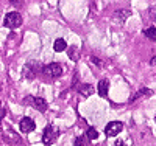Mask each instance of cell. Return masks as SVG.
I'll return each instance as SVG.
<instances>
[{"mask_svg":"<svg viewBox=\"0 0 156 146\" xmlns=\"http://www.w3.org/2000/svg\"><path fill=\"white\" fill-rule=\"evenodd\" d=\"M39 73H42V67L39 62H27L25 67L22 69V76L27 78V79H33Z\"/></svg>","mask_w":156,"mask_h":146,"instance_id":"6da1fadb","label":"cell"},{"mask_svg":"<svg viewBox=\"0 0 156 146\" xmlns=\"http://www.w3.org/2000/svg\"><path fill=\"white\" fill-rule=\"evenodd\" d=\"M42 75L45 78H59L62 75V65L58 62H51L42 67Z\"/></svg>","mask_w":156,"mask_h":146,"instance_id":"7a4b0ae2","label":"cell"},{"mask_svg":"<svg viewBox=\"0 0 156 146\" xmlns=\"http://www.w3.org/2000/svg\"><path fill=\"white\" fill-rule=\"evenodd\" d=\"M58 135H59V131H58L56 127H53V126H45L44 134H42V143H44V144H53V143L56 141Z\"/></svg>","mask_w":156,"mask_h":146,"instance_id":"3957f363","label":"cell"},{"mask_svg":"<svg viewBox=\"0 0 156 146\" xmlns=\"http://www.w3.org/2000/svg\"><path fill=\"white\" fill-rule=\"evenodd\" d=\"M22 23V16L19 14V12H8V14L5 16L3 19V25L6 26V28H17V26H20Z\"/></svg>","mask_w":156,"mask_h":146,"instance_id":"277c9868","label":"cell"},{"mask_svg":"<svg viewBox=\"0 0 156 146\" xmlns=\"http://www.w3.org/2000/svg\"><path fill=\"white\" fill-rule=\"evenodd\" d=\"M122 129H123V124L120 121H111L105 127V134L108 137H115V135H119L122 132Z\"/></svg>","mask_w":156,"mask_h":146,"instance_id":"5b68a950","label":"cell"},{"mask_svg":"<svg viewBox=\"0 0 156 146\" xmlns=\"http://www.w3.org/2000/svg\"><path fill=\"white\" fill-rule=\"evenodd\" d=\"M19 127H20V131L23 132V134H30L31 131L36 129V123L31 120L30 117H23L20 120V123H19Z\"/></svg>","mask_w":156,"mask_h":146,"instance_id":"8992f818","label":"cell"},{"mask_svg":"<svg viewBox=\"0 0 156 146\" xmlns=\"http://www.w3.org/2000/svg\"><path fill=\"white\" fill-rule=\"evenodd\" d=\"M129 16H131V11H129V9H119V11L114 12L112 19H114L115 23H125V20H126Z\"/></svg>","mask_w":156,"mask_h":146,"instance_id":"52a82bcc","label":"cell"},{"mask_svg":"<svg viewBox=\"0 0 156 146\" xmlns=\"http://www.w3.org/2000/svg\"><path fill=\"white\" fill-rule=\"evenodd\" d=\"M31 106L34 109H37L39 112H45L47 110V101L44 98H30Z\"/></svg>","mask_w":156,"mask_h":146,"instance_id":"ba28073f","label":"cell"},{"mask_svg":"<svg viewBox=\"0 0 156 146\" xmlns=\"http://www.w3.org/2000/svg\"><path fill=\"white\" fill-rule=\"evenodd\" d=\"M108 89H109V81H108V79H101V81L98 83V86H97L98 95L105 98V97L108 95Z\"/></svg>","mask_w":156,"mask_h":146,"instance_id":"9c48e42d","label":"cell"},{"mask_svg":"<svg viewBox=\"0 0 156 146\" xmlns=\"http://www.w3.org/2000/svg\"><path fill=\"white\" fill-rule=\"evenodd\" d=\"M78 92H80L83 97H89V95L94 93V87L90 84H81L80 87H78Z\"/></svg>","mask_w":156,"mask_h":146,"instance_id":"30bf717a","label":"cell"},{"mask_svg":"<svg viewBox=\"0 0 156 146\" xmlns=\"http://www.w3.org/2000/svg\"><path fill=\"white\" fill-rule=\"evenodd\" d=\"M66 48H67L66 41H64V39H56L55 44H53V50H55V51H64Z\"/></svg>","mask_w":156,"mask_h":146,"instance_id":"8fae6325","label":"cell"},{"mask_svg":"<svg viewBox=\"0 0 156 146\" xmlns=\"http://www.w3.org/2000/svg\"><path fill=\"white\" fill-rule=\"evenodd\" d=\"M144 34L150 39V41H156V28L154 26H150V28L144 30Z\"/></svg>","mask_w":156,"mask_h":146,"instance_id":"7c38bea8","label":"cell"},{"mask_svg":"<svg viewBox=\"0 0 156 146\" xmlns=\"http://www.w3.org/2000/svg\"><path fill=\"white\" fill-rule=\"evenodd\" d=\"M151 93H153V92H151L150 89H140V90L137 92V93L133 97V101H134V100H139L140 97H145V95H147V97H150Z\"/></svg>","mask_w":156,"mask_h":146,"instance_id":"4fadbf2b","label":"cell"},{"mask_svg":"<svg viewBox=\"0 0 156 146\" xmlns=\"http://www.w3.org/2000/svg\"><path fill=\"white\" fill-rule=\"evenodd\" d=\"M69 58L72 59V61H78V50L75 48V47H72V48H69Z\"/></svg>","mask_w":156,"mask_h":146,"instance_id":"5bb4252c","label":"cell"},{"mask_svg":"<svg viewBox=\"0 0 156 146\" xmlns=\"http://www.w3.org/2000/svg\"><path fill=\"white\" fill-rule=\"evenodd\" d=\"M97 137H98V132H97L94 127H89V129H87V138H89V140H95Z\"/></svg>","mask_w":156,"mask_h":146,"instance_id":"9a60e30c","label":"cell"},{"mask_svg":"<svg viewBox=\"0 0 156 146\" xmlns=\"http://www.w3.org/2000/svg\"><path fill=\"white\" fill-rule=\"evenodd\" d=\"M9 3L16 8H22L23 6V0H9Z\"/></svg>","mask_w":156,"mask_h":146,"instance_id":"2e32d148","label":"cell"},{"mask_svg":"<svg viewBox=\"0 0 156 146\" xmlns=\"http://www.w3.org/2000/svg\"><path fill=\"white\" fill-rule=\"evenodd\" d=\"M90 59H92V62H94L95 65H98V67H101V65H103V62H101V61H100L98 58H95V56H92Z\"/></svg>","mask_w":156,"mask_h":146,"instance_id":"e0dca14e","label":"cell"},{"mask_svg":"<svg viewBox=\"0 0 156 146\" xmlns=\"http://www.w3.org/2000/svg\"><path fill=\"white\" fill-rule=\"evenodd\" d=\"M81 144H86V141H84L81 137H78V138L75 140V146H81Z\"/></svg>","mask_w":156,"mask_h":146,"instance_id":"ac0fdd59","label":"cell"},{"mask_svg":"<svg viewBox=\"0 0 156 146\" xmlns=\"http://www.w3.org/2000/svg\"><path fill=\"white\" fill-rule=\"evenodd\" d=\"M3 115H5V110L0 107V121H2V118H3Z\"/></svg>","mask_w":156,"mask_h":146,"instance_id":"d6986e66","label":"cell"},{"mask_svg":"<svg viewBox=\"0 0 156 146\" xmlns=\"http://www.w3.org/2000/svg\"><path fill=\"white\" fill-rule=\"evenodd\" d=\"M154 121H156V118H154Z\"/></svg>","mask_w":156,"mask_h":146,"instance_id":"ffe728a7","label":"cell"},{"mask_svg":"<svg viewBox=\"0 0 156 146\" xmlns=\"http://www.w3.org/2000/svg\"><path fill=\"white\" fill-rule=\"evenodd\" d=\"M154 20H156V17H154Z\"/></svg>","mask_w":156,"mask_h":146,"instance_id":"44dd1931","label":"cell"}]
</instances>
